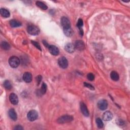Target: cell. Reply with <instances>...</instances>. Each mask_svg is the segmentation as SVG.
<instances>
[{"label": "cell", "instance_id": "11", "mask_svg": "<svg viewBox=\"0 0 130 130\" xmlns=\"http://www.w3.org/2000/svg\"><path fill=\"white\" fill-rule=\"evenodd\" d=\"M10 102L13 105H17L18 103V98L17 96L14 93H11L9 96Z\"/></svg>", "mask_w": 130, "mask_h": 130}, {"label": "cell", "instance_id": "15", "mask_svg": "<svg viewBox=\"0 0 130 130\" xmlns=\"http://www.w3.org/2000/svg\"><path fill=\"white\" fill-rule=\"evenodd\" d=\"M9 115L10 117L13 120L15 121L17 119V115L16 112L14 109H11L9 111Z\"/></svg>", "mask_w": 130, "mask_h": 130}, {"label": "cell", "instance_id": "4", "mask_svg": "<svg viewBox=\"0 0 130 130\" xmlns=\"http://www.w3.org/2000/svg\"><path fill=\"white\" fill-rule=\"evenodd\" d=\"M27 117L28 119L31 121H35L38 117V112L35 110H32L28 112Z\"/></svg>", "mask_w": 130, "mask_h": 130}, {"label": "cell", "instance_id": "18", "mask_svg": "<svg viewBox=\"0 0 130 130\" xmlns=\"http://www.w3.org/2000/svg\"><path fill=\"white\" fill-rule=\"evenodd\" d=\"M63 30H64V33L65 35L67 36L68 37H71V36L73 34V30H72L71 27L66 28H63Z\"/></svg>", "mask_w": 130, "mask_h": 130}, {"label": "cell", "instance_id": "3", "mask_svg": "<svg viewBox=\"0 0 130 130\" xmlns=\"http://www.w3.org/2000/svg\"><path fill=\"white\" fill-rule=\"evenodd\" d=\"M27 32L28 34H30L31 35L36 36L38 35L40 33V30L39 28L35 26L31 25L27 27Z\"/></svg>", "mask_w": 130, "mask_h": 130}, {"label": "cell", "instance_id": "5", "mask_svg": "<svg viewBox=\"0 0 130 130\" xmlns=\"http://www.w3.org/2000/svg\"><path fill=\"white\" fill-rule=\"evenodd\" d=\"M58 64L60 67L63 69H66L68 66V60L64 56H62L59 59Z\"/></svg>", "mask_w": 130, "mask_h": 130}, {"label": "cell", "instance_id": "31", "mask_svg": "<svg viewBox=\"0 0 130 130\" xmlns=\"http://www.w3.org/2000/svg\"><path fill=\"white\" fill-rule=\"evenodd\" d=\"M124 124V122L121 120H119L118 122H117V124H118L119 125H123Z\"/></svg>", "mask_w": 130, "mask_h": 130}, {"label": "cell", "instance_id": "7", "mask_svg": "<svg viewBox=\"0 0 130 130\" xmlns=\"http://www.w3.org/2000/svg\"><path fill=\"white\" fill-rule=\"evenodd\" d=\"M48 50L50 53L53 55H58L60 53L59 48L54 45H49L48 47Z\"/></svg>", "mask_w": 130, "mask_h": 130}, {"label": "cell", "instance_id": "27", "mask_svg": "<svg viewBox=\"0 0 130 130\" xmlns=\"http://www.w3.org/2000/svg\"><path fill=\"white\" fill-rule=\"evenodd\" d=\"M87 78H88L89 80L93 81L95 79V76L93 75V74L90 73L87 75Z\"/></svg>", "mask_w": 130, "mask_h": 130}, {"label": "cell", "instance_id": "10", "mask_svg": "<svg viewBox=\"0 0 130 130\" xmlns=\"http://www.w3.org/2000/svg\"><path fill=\"white\" fill-rule=\"evenodd\" d=\"M80 109L82 113L83 114V115H84L85 117H88L90 115V113L89 111V110L88 109L87 107H86V105L83 103L81 102L80 103Z\"/></svg>", "mask_w": 130, "mask_h": 130}, {"label": "cell", "instance_id": "13", "mask_svg": "<svg viewBox=\"0 0 130 130\" xmlns=\"http://www.w3.org/2000/svg\"><path fill=\"white\" fill-rule=\"evenodd\" d=\"M23 80L26 83H30L32 80V75L30 72H25L23 75Z\"/></svg>", "mask_w": 130, "mask_h": 130}, {"label": "cell", "instance_id": "14", "mask_svg": "<svg viewBox=\"0 0 130 130\" xmlns=\"http://www.w3.org/2000/svg\"><path fill=\"white\" fill-rule=\"evenodd\" d=\"M65 49L69 53H73L74 52L75 50V47L74 45H73L72 43H68V44H66V46L65 47Z\"/></svg>", "mask_w": 130, "mask_h": 130}, {"label": "cell", "instance_id": "16", "mask_svg": "<svg viewBox=\"0 0 130 130\" xmlns=\"http://www.w3.org/2000/svg\"><path fill=\"white\" fill-rule=\"evenodd\" d=\"M10 25L12 27H17L21 26V23L18 20L15 19H12L10 21Z\"/></svg>", "mask_w": 130, "mask_h": 130}, {"label": "cell", "instance_id": "17", "mask_svg": "<svg viewBox=\"0 0 130 130\" xmlns=\"http://www.w3.org/2000/svg\"><path fill=\"white\" fill-rule=\"evenodd\" d=\"M0 14H1L2 16L5 18L9 17L10 16V13L9 11L8 10L4 8L1 9V10H0Z\"/></svg>", "mask_w": 130, "mask_h": 130}, {"label": "cell", "instance_id": "28", "mask_svg": "<svg viewBox=\"0 0 130 130\" xmlns=\"http://www.w3.org/2000/svg\"><path fill=\"white\" fill-rule=\"evenodd\" d=\"M84 86H85V87L88 88V89H90L91 90H95L94 87H93V86L90 83L84 82Z\"/></svg>", "mask_w": 130, "mask_h": 130}, {"label": "cell", "instance_id": "24", "mask_svg": "<svg viewBox=\"0 0 130 130\" xmlns=\"http://www.w3.org/2000/svg\"><path fill=\"white\" fill-rule=\"evenodd\" d=\"M96 121L97 125L99 129H102L103 127V126H104L103 122L102 119H101V118H97L96 120Z\"/></svg>", "mask_w": 130, "mask_h": 130}, {"label": "cell", "instance_id": "8", "mask_svg": "<svg viewBox=\"0 0 130 130\" xmlns=\"http://www.w3.org/2000/svg\"><path fill=\"white\" fill-rule=\"evenodd\" d=\"M61 25L63 28H66L71 27L70 21L69 19L66 17H63L61 18Z\"/></svg>", "mask_w": 130, "mask_h": 130}, {"label": "cell", "instance_id": "21", "mask_svg": "<svg viewBox=\"0 0 130 130\" xmlns=\"http://www.w3.org/2000/svg\"><path fill=\"white\" fill-rule=\"evenodd\" d=\"M1 46L2 48L4 50H9L10 49V47H11L10 44H9L8 42H4V41L2 42Z\"/></svg>", "mask_w": 130, "mask_h": 130}, {"label": "cell", "instance_id": "22", "mask_svg": "<svg viewBox=\"0 0 130 130\" xmlns=\"http://www.w3.org/2000/svg\"><path fill=\"white\" fill-rule=\"evenodd\" d=\"M47 91V85L45 83H43L41 88L40 89V91H39V93H40V95H44L46 93Z\"/></svg>", "mask_w": 130, "mask_h": 130}, {"label": "cell", "instance_id": "25", "mask_svg": "<svg viewBox=\"0 0 130 130\" xmlns=\"http://www.w3.org/2000/svg\"><path fill=\"white\" fill-rule=\"evenodd\" d=\"M31 43L33 44V45H34L36 48H38V49H39L40 50H41V48L40 46V45L39 44V43L37 42H35L34 41H32Z\"/></svg>", "mask_w": 130, "mask_h": 130}, {"label": "cell", "instance_id": "26", "mask_svg": "<svg viewBox=\"0 0 130 130\" xmlns=\"http://www.w3.org/2000/svg\"><path fill=\"white\" fill-rule=\"evenodd\" d=\"M83 25V22L82 19H79L78 21V23H77V26L79 28V29H80V28H81Z\"/></svg>", "mask_w": 130, "mask_h": 130}, {"label": "cell", "instance_id": "9", "mask_svg": "<svg viewBox=\"0 0 130 130\" xmlns=\"http://www.w3.org/2000/svg\"><path fill=\"white\" fill-rule=\"evenodd\" d=\"M74 46L75 49H77V50H79V51H82V50H83L85 48L84 42L81 40L77 41L75 43Z\"/></svg>", "mask_w": 130, "mask_h": 130}, {"label": "cell", "instance_id": "2", "mask_svg": "<svg viewBox=\"0 0 130 130\" xmlns=\"http://www.w3.org/2000/svg\"><path fill=\"white\" fill-rule=\"evenodd\" d=\"M9 64L10 66L13 68H16L18 67L20 64V60L17 57L13 56L9 60Z\"/></svg>", "mask_w": 130, "mask_h": 130}, {"label": "cell", "instance_id": "19", "mask_svg": "<svg viewBox=\"0 0 130 130\" xmlns=\"http://www.w3.org/2000/svg\"><path fill=\"white\" fill-rule=\"evenodd\" d=\"M110 77L111 78L112 80H113V81H117L119 80V76L118 74L117 73V72L116 71H112L110 73Z\"/></svg>", "mask_w": 130, "mask_h": 130}, {"label": "cell", "instance_id": "1", "mask_svg": "<svg viewBox=\"0 0 130 130\" xmlns=\"http://www.w3.org/2000/svg\"><path fill=\"white\" fill-rule=\"evenodd\" d=\"M73 120V117L71 115H65L59 117L57 120V122L59 124H65L72 121Z\"/></svg>", "mask_w": 130, "mask_h": 130}, {"label": "cell", "instance_id": "6", "mask_svg": "<svg viewBox=\"0 0 130 130\" xmlns=\"http://www.w3.org/2000/svg\"><path fill=\"white\" fill-rule=\"evenodd\" d=\"M98 107L101 110H105L108 107L107 101L105 100H100L98 103Z\"/></svg>", "mask_w": 130, "mask_h": 130}, {"label": "cell", "instance_id": "23", "mask_svg": "<svg viewBox=\"0 0 130 130\" xmlns=\"http://www.w3.org/2000/svg\"><path fill=\"white\" fill-rule=\"evenodd\" d=\"M4 86L6 89L10 90L12 89V85L9 80H5L4 82Z\"/></svg>", "mask_w": 130, "mask_h": 130}, {"label": "cell", "instance_id": "30", "mask_svg": "<svg viewBox=\"0 0 130 130\" xmlns=\"http://www.w3.org/2000/svg\"><path fill=\"white\" fill-rule=\"evenodd\" d=\"M41 80H42V76L41 75H39V76H38L37 77V81L38 82V84L40 83V82H41Z\"/></svg>", "mask_w": 130, "mask_h": 130}, {"label": "cell", "instance_id": "29", "mask_svg": "<svg viewBox=\"0 0 130 130\" xmlns=\"http://www.w3.org/2000/svg\"><path fill=\"white\" fill-rule=\"evenodd\" d=\"M23 129L24 128L21 126H16L14 129V130H23Z\"/></svg>", "mask_w": 130, "mask_h": 130}, {"label": "cell", "instance_id": "12", "mask_svg": "<svg viewBox=\"0 0 130 130\" xmlns=\"http://www.w3.org/2000/svg\"><path fill=\"white\" fill-rule=\"evenodd\" d=\"M102 118L105 121H110L113 118V114L111 112L109 111H106L103 114Z\"/></svg>", "mask_w": 130, "mask_h": 130}, {"label": "cell", "instance_id": "32", "mask_svg": "<svg viewBox=\"0 0 130 130\" xmlns=\"http://www.w3.org/2000/svg\"><path fill=\"white\" fill-rule=\"evenodd\" d=\"M43 44H44V45L45 46H46L47 48H48V47H49V45L48 44V43L45 41H44V40H43Z\"/></svg>", "mask_w": 130, "mask_h": 130}, {"label": "cell", "instance_id": "20", "mask_svg": "<svg viewBox=\"0 0 130 130\" xmlns=\"http://www.w3.org/2000/svg\"><path fill=\"white\" fill-rule=\"evenodd\" d=\"M36 5H37L38 7H39V8L40 9H41L42 10H46L48 8V7L44 3H43L42 2L37 1V2H36Z\"/></svg>", "mask_w": 130, "mask_h": 130}]
</instances>
